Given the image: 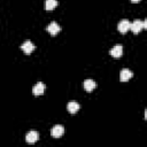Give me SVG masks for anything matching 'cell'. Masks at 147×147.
Instances as JSON below:
<instances>
[{"label":"cell","instance_id":"cell-9","mask_svg":"<svg viewBox=\"0 0 147 147\" xmlns=\"http://www.w3.org/2000/svg\"><path fill=\"white\" fill-rule=\"evenodd\" d=\"M79 108H80V106H79V103L76 102V101H70V102L68 103V106H67V109H68V111H69L70 114H76V113L79 110Z\"/></svg>","mask_w":147,"mask_h":147},{"label":"cell","instance_id":"cell-8","mask_svg":"<svg viewBox=\"0 0 147 147\" xmlns=\"http://www.w3.org/2000/svg\"><path fill=\"white\" fill-rule=\"evenodd\" d=\"M83 85H84L85 91H87V92H92L96 87V83L94 80H92V79H85Z\"/></svg>","mask_w":147,"mask_h":147},{"label":"cell","instance_id":"cell-5","mask_svg":"<svg viewBox=\"0 0 147 147\" xmlns=\"http://www.w3.org/2000/svg\"><path fill=\"white\" fill-rule=\"evenodd\" d=\"M122 54H123V46H122L121 44L115 45V46L110 49V55H111L113 57L118 59V57H121V56H122Z\"/></svg>","mask_w":147,"mask_h":147},{"label":"cell","instance_id":"cell-6","mask_svg":"<svg viewBox=\"0 0 147 147\" xmlns=\"http://www.w3.org/2000/svg\"><path fill=\"white\" fill-rule=\"evenodd\" d=\"M39 139V133L37 131H30L25 136V140L28 144H34Z\"/></svg>","mask_w":147,"mask_h":147},{"label":"cell","instance_id":"cell-11","mask_svg":"<svg viewBox=\"0 0 147 147\" xmlns=\"http://www.w3.org/2000/svg\"><path fill=\"white\" fill-rule=\"evenodd\" d=\"M44 91H45V85L42 83H37L32 88V92L34 95H41Z\"/></svg>","mask_w":147,"mask_h":147},{"label":"cell","instance_id":"cell-7","mask_svg":"<svg viewBox=\"0 0 147 147\" xmlns=\"http://www.w3.org/2000/svg\"><path fill=\"white\" fill-rule=\"evenodd\" d=\"M60 30H61V28H60V25H59L56 22H51V23L48 24V26H47V31H48L52 36L57 34V33L60 32Z\"/></svg>","mask_w":147,"mask_h":147},{"label":"cell","instance_id":"cell-10","mask_svg":"<svg viewBox=\"0 0 147 147\" xmlns=\"http://www.w3.org/2000/svg\"><path fill=\"white\" fill-rule=\"evenodd\" d=\"M132 76H133V74H132V71L129 70V69H122V71H121V74H119V77H121V80H122V82L129 80Z\"/></svg>","mask_w":147,"mask_h":147},{"label":"cell","instance_id":"cell-1","mask_svg":"<svg viewBox=\"0 0 147 147\" xmlns=\"http://www.w3.org/2000/svg\"><path fill=\"white\" fill-rule=\"evenodd\" d=\"M144 29V21H140V20H136L131 23L130 25V30L133 32V33H139L141 30Z\"/></svg>","mask_w":147,"mask_h":147},{"label":"cell","instance_id":"cell-4","mask_svg":"<svg viewBox=\"0 0 147 147\" xmlns=\"http://www.w3.org/2000/svg\"><path fill=\"white\" fill-rule=\"evenodd\" d=\"M21 48H22V51L25 53V54H31L33 51H34V45H33V42L32 41H30V40H26V41H24L22 45H21Z\"/></svg>","mask_w":147,"mask_h":147},{"label":"cell","instance_id":"cell-3","mask_svg":"<svg viewBox=\"0 0 147 147\" xmlns=\"http://www.w3.org/2000/svg\"><path fill=\"white\" fill-rule=\"evenodd\" d=\"M130 25H131V22L127 21V20H122L118 24H117V29L121 33H125L130 30Z\"/></svg>","mask_w":147,"mask_h":147},{"label":"cell","instance_id":"cell-12","mask_svg":"<svg viewBox=\"0 0 147 147\" xmlns=\"http://www.w3.org/2000/svg\"><path fill=\"white\" fill-rule=\"evenodd\" d=\"M57 3H59L57 0H45L44 7H45L46 10H52L57 6Z\"/></svg>","mask_w":147,"mask_h":147},{"label":"cell","instance_id":"cell-13","mask_svg":"<svg viewBox=\"0 0 147 147\" xmlns=\"http://www.w3.org/2000/svg\"><path fill=\"white\" fill-rule=\"evenodd\" d=\"M131 1H132V2H133V3H136V2H139V1H140V0H131Z\"/></svg>","mask_w":147,"mask_h":147},{"label":"cell","instance_id":"cell-2","mask_svg":"<svg viewBox=\"0 0 147 147\" xmlns=\"http://www.w3.org/2000/svg\"><path fill=\"white\" fill-rule=\"evenodd\" d=\"M63 133H64V127L62 125H60V124L54 125L52 127V130H51V134H52L53 138H60Z\"/></svg>","mask_w":147,"mask_h":147}]
</instances>
